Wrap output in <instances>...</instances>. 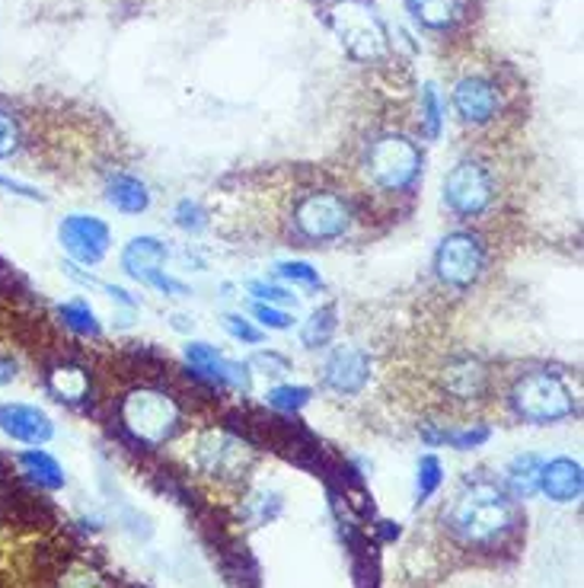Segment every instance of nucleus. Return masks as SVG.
I'll use <instances>...</instances> for the list:
<instances>
[{
	"instance_id": "obj_10",
	"label": "nucleus",
	"mask_w": 584,
	"mask_h": 588,
	"mask_svg": "<svg viewBox=\"0 0 584 588\" xmlns=\"http://www.w3.org/2000/svg\"><path fill=\"white\" fill-rule=\"evenodd\" d=\"M195 461L204 474L234 480V477H246V470L252 467V451L227 432H208L198 441Z\"/></svg>"
},
{
	"instance_id": "obj_12",
	"label": "nucleus",
	"mask_w": 584,
	"mask_h": 588,
	"mask_svg": "<svg viewBox=\"0 0 584 588\" xmlns=\"http://www.w3.org/2000/svg\"><path fill=\"white\" fill-rule=\"evenodd\" d=\"M498 106H501L498 87L488 77L470 74V77L457 81V87H453V109H457V115L467 125H488L498 115Z\"/></svg>"
},
{
	"instance_id": "obj_9",
	"label": "nucleus",
	"mask_w": 584,
	"mask_h": 588,
	"mask_svg": "<svg viewBox=\"0 0 584 588\" xmlns=\"http://www.w3.org/2000/svg\"><path fill=\"white\" fill-rule=\"evenodd\" d=\"M58 237L64 253L80 262V266H97L105 259L109 244H112V231L105 221H99L94 215H67L58 228Z\"/></svg>"
},
{
	"instance_id": "obj_36",
	"label": "nucleus",
	"mask_w": 584,
	"mask_h": 588,
	"mask_svg": "<svg viewBox=\"0 0 584 588\" xmlns=\"http://www.w3.org/2000/svg\"><path fill=\"white\" fill-rule=\"evenodd\" d=\"M0 189H7L10 196H23V198H33V201H42V193H36L33 186L13 183V180H3V176H0Z\"/></svg>"
},
{
	"instance_id": "obj_8",
	"label": "nucleus",
	"mask_w": 584,
	"mask_h": 588,
	"mask_svg": "<svg viewBox=\"0 0 584 588\" xmlns=\"http://www.w3.org/2000/svg\"><path fill=\"white\" fill-rule=\"evenodd\" d=\"M495 201V180L486 163L480 160H460L444 176V205L460 218H480Z\"/></svg>"
},
{
	"instance_id": "obj_20",
	"label": "nucleus",
	"mask_w": 584,
	"mask_h": 588,
	"mask_svg": "<svg viewBox=\"0 0 584 588\" xmlns=\"http://www.w3.org/2000/svg\"><path fill=\"white\" fill-rule=\"evenodd\" d=\"M539 470H543V457L539 454H518L508 467H505V492L511 499H531L539 492Z\"/></svg>"
},
{
	"instance_id": "obj_29",
	"label": "nucleus",
	"mask_w": 584,
	"mask_h": 588,
	"mask_svg": "<svg viewBox=\"0 0 584 588\" xmlns=\"http://www.w3.org/2000/svg\"><path fill=\"white\" fill-rule=\"evenodd\" d=\"M275 272H278V279L294 282V285H310V289L320 285V272H316L310 262H297V259H291V262H278Z\"/></svg>"
},
{
	"instance_id": "obj_21",
	"label": "nucleus",
	"mask_w": 584,
	"mask_h": 588,
	"mask_svg": "<svg viewBox=\"0 0 584 588\" xmlns=\"http://www.w3.org/2000/svg\"><path fill=\"white\" fill-rule=\"evenodd\" d=\"M20 467H23V474H29V480H36L39 487H46V490H61L64 487V470H61V464L46 454V451H23L20 454Z\"/></svg>"
},
{
	"instance_id": "obj_2",
	"label": "nucleus",
	"mask_w": 584,
	"mask_h": 588,
	"mask_svg": "<svg viewBox=\"0 0 584 588\" xmlns=\"http://www.w3.org/2000/svg\"><path fill=\"white\" fill-rule=\"evenodd\" d=\"M422 147L409 142L406 135H381L377 142H371L368 157H364V173L371 180V186L384 189V193H406L415 186V180L422 176Z\"/></svg>"
},
{
	"instance_id": "obj_22",
	"label": "nucleus",
	"mask_w": 584,
	"mask_h": 588,
	"mask_svg": "<svg viewBox=\"0 0 584 588\" xmlns=\"http://www.w3.org/2000/svg\"><path fill=\"white\" fill-rule=\"evenodd\" d=\"M406 7L425 29H447L460 13V0H406Z\"/></svg>"
},
{
	"instance_id": "obj_5",
	"label": "nucleus",
	"mask_w": 584,
	"mask_h": 588,
	"mask_svg": "<svg viewBox=\"0 0 584 588\" xmlns=\"http://www.w3.org/2000/svg\"><path fill=\"white\" fill-rule=\"evenodd\" d=\"M333 29L339 33L341 46L358 61H377L389 49L384 20L374 13L371 0H339L330 13Z\"/></svg>"
},
{
	"instance_id": "obj_18",
	"label": "nucleus",
	"mask_w": 584,
	"mask_h": 588,
	"mask_svg": "<svg viewBox=\"0 0 584 588\" xmlns=\"http://www.w3.org/2000/svg\"><path fill=\"white\" fill-rule=\"evenodd\" d=\"M105 201L122 211V215H145L150 208V189L138 176H128V173H119L109 180L105 186Z\"/></svg>"
},
{
	"instance_id": "obj_31",
	"label": "nucleus",
	"mask_w": 584,
	"mask_h": 588,
	"mask_svg": "<svg viewBox=\"0 0 584 588\" xmlns=\"http://www.w3.org/2000/svg\"><path fill=\"white\" fill-rule=\"evenodd\" d=\"M486 426H470V429H460V432H447L444 436V444H453L457 451H470V448H480V444H486L488 441Z\"/></svg>"
},
{
	"instance_id": "obj_13",
	"label": "nucleus",
	"mask_w": 584,
	"mask_h": 588,
	"mask_svg": "<svg viewBox=\"0 0 584 588\" xmlns=\"http://www.w3.org/2000/svg\"><path fill=\"white\" fill-rule=\"evenodd\" d=\"M186 362L192 365L204 381H214L221 388H237V391H249V368L240 362L224 358L214 345L208 343H189L186 345Z\"/></svg>"
},
{
	"instance_id": "obj_1",
	"label": "nucleus",
	"mask_w": 584,
	"mask_h": 588,
	"mask_svg": "<svg viewBox=\"0 0 584 588\" xmlns=\"http://www.w3.org/2000/svg\"><path fill=\"white\" fill-rule=\"evenodd\" d=\"M447 525L470 547H492L514 531L518 512L508 492L498 490L488 480H476L467 490L457 492V499L450 502Z\"/></svg>"
},
{
	"instance_id": "obj_14",
	"label": "nucleus",
	"mask_w": 584,
	"mask_h": 588,
	"mask_svg": "<svg viewBox=\"0 0 584 588\" xmlns=\"http://www.w3.org/2000/svg\"><path fill=\"white\" fill-rule=\"evenodd\" d=\"M0 432L26 444H46L54 436V426L33 403H0Z\"/></svg>"
},
{
	"instance_id": "obj_7",
	"label": "nucleus",
	"mask_w": 584,
	"mask_h": 588,
	"mask_svg": "<svg viewBox=\"0 0 584 588\" xmlns=\"http://www.w3.org/2000/svg\"><path fill=\"white\" fill-rule=\"evenodd\" d=\"M486 269V246L470 231H453L440 241L435 253V272L447 289H470Z\"/></svg>"
},
{
	"instance_id": "obj_4",
	"label": "nucleus",
	"mask_w": 584,
	"mask_h": 588,
	"mask_svg": "<svg viewBox=\"0 0 584 588\" xmlns=\"http://www.w3.org/2000/svg\"><path fill=\"white\" fill-rule=\"evenodd\" d=\"M122 426L135 436L138 441H145L150 448L163 444L176 436L179 429V403L166 391L157 388H138L122 400Z\"/></svg>"
},
{
	"instance_id": "obj_33",
	"label": "nucleus",
	"mask_w": 584,
	"mask_h": 588,
	"mask_svg": "<svg viewBox=\"0 0 584 588\" xmlns=\"http://www.w3.org/2000/svg\"><path fill=\"white\" fill-rule=\"evenodd\" d=\"M252 314H256V317H259V323H262V327H269V330H291V323H294L291 314L278 310L275 304H262V301L252 307Z\"/></svg>"
},
{
	"instance_id": "obj_19",
	"label": "nucleus",
	"mask_w": 584,
	"mask_h": 588,
	"mask_svg": "<svg viewBox=\"0 0 584 588\" xmlns=\"http://www.w3.org/2000/svg\"><path fill=\"white\" fill-rule=\"evenodd\" d=\"M444 384H447V391L453 393V396L473 400V396H480V393L486 391L488 371L476 362V358H457V362L447 365Z\"/></svg>"
},
{
	"instance_id": "obj_37",
	"label": "nucleus",
	"mask_w": 584,
	"mask_h": 588,
	"mask_svg": "<svg viewBox=\"0 0 584 588\" xmlns=\"http://www.w3.org/2000/svg\"><path fill=\"white\" fill-rule=\"evenodd\" d=\"M16 378V362L13 358H0V388L10 384Z\"/></svg>"
},
{
	"instance_id": "obj_38",
	"label": "nucleus",
	"mask_w": 584,
	"mask_h": 588,
	"mask_svg": "<svg viewBox=\"0 0 584 588\" xmlns=\"http://www.w3.org/2000/svg\"><path fill=\"white\" fill-rule=\"evenodd\" d=\"M173 320H176V323H173V327H176V330H189V323H186V320H189V317H183V314H176V317H173Z\"/></svg>"
},
{
	"instance_id": "obj_23",
	"label": "nucleus",
	"mask_w": 584,
	"mask_h": 588,
	"mask_svg": "<svg viewBox=\"0 0 584 588\" xmlns=\"http://www.w3.org/2000/svg\"><path fill=\"white\" fill-rule=\"evenodd\" d=\"M336 323H339V320H336V307H333V304L313 310V314L303 320V327H300V343L307 345V348L326 345L333 340V333H336Z\"/></svg>"
},
{
	"instance_id": "obj_3",
	"label": "nucleus",
	"mask_w": 584,
	"mask_h": 588,
	"mask_svg": "<svg viewBox=\"0 0 584 588\" xmlns=\"http://www.w3.org/2000/svg\"><path fill=\"white\" fill-rule=\"evenodd\" d=\"M511 406L524 422L534 426H552L575 413V396L569 384L552 371H531L514 381L511 388Z\"/></svg>"
},
{
	"instance_id": "obj_27",
	"label": "nucleus",
	"mask_w": 584,
	"mask_h": 588,
	"mask_svg": "<svg viewBox=\"0 0 584 588\" xmlns=\"http://www.w3.org/2000/svg\"><path fill=\"white\" fill-rule=\"evenodd\" d=\"M440 122H444V115H440L438 90L428 84V87L422 90V132H425L428 138H438Z\"/></svg>"
},
{
	"instance_id": "obj_24",
	"label": "nucleus",
	"mask_w": 584,
	"mask_h": 588,
	"mask_svg": "<svg viewBox=\"0 0 584 588\" xmlns=\"http://www.w3.org/2000/svg\"><path fill=\"white\" fill-rule=\"evenodd\" d=\"M58 317L64 320L67 330H74V333H80V336H99V333H102L97 310H94L90 301H84V297H74V301L61 304V307H58Z\"/></svg>"
},
{
	"instance_id": "obj_6",
	"label": "nucleus",
	"mask_w": 584,
	"mask_h": 588,
	"mask_svg": "<svg viewBox=\"0 0 584 588\" xmlns=\"http://www.w3.org/2000/svg\"><path fill=\"white\" fill-rule=\"evenodd\" d=\"M294 234L307 244H330L339 241L351 228V205L330 189H316L297 198L294 205Z\"/></svg>"
},
{
	"instance_id": "obj_15",
	"label": "nucleus",
	"mask_w": 584,
	"mask_h": 588,
	"mask_svg": "<svg viewBox=\"0 0 584 588\" xmlns=\"http://www.w3.org/2000/svg\"><path fill=\"white\" fill-rule=\"evenodd\" d=\"M582 464L572 457H556L539 470V492H546L552 502H575L582 495Z\"/></svg>"
},
{
	"instance_id": "obj_28",
	"label": "nucleus",
	"mask_w": 584,
	"mask_h": 588,
	"mask_svg": "<svg viewBox=\"0 0 584 588\" xmlns=\"http://www.w3.org/2000/svg\"><path fill=\"white\" fill-rule=\"evenodd\" d=\"M440 480H444V474H440V461L435 457V454H425V457L419 461V487H415V492H419V502H425L432 492L438 490Z\"/></svg>"
},
{
	"instance_id": "obj_30",
	"label": "nucleus",
	"mask_w": 584,
	"mask_h": 588,
	"mask_svg": "<svg viewBox=\"0 0 584 588\" xmlns=\"http://www.w3.org/2000/svg\"><path fill=\"white\" fill-rule=\"evenodd\" d=\"M252 368H259L262 375H272V378H285L288 371H291V362L282 355V352H256L252 355V362H249Z\"/></svg>"
},
{
	"instance_id": "obj_34",
	"label": "nucleus",
	"mask_w": 584,
	"mask_h": 588,
	"mask_svg": "<svg viewBox=\"0 0 584 588\" xmlns=\"http://www.w3.org/2000/svg\"><path fill=\"white\" fill-rule=\"evenodd\" d=\"M20 147V125L10 112H0V160Z\"/></svg>"
},
{
	"instance_id": "obj_35",
	"label": "nucleus",
	"mask_w": 584,
	"mask_h": 588,
	"mask_svg": "<svg viewBox=\"0 0 584 588\" xmlns=\"http://www.w3.org/2000/svg\"><path fill=\"white\" fill-rule=\"evenodd\" d=\"M252 297H259L262 304H288L294 301V294L288 289H282V285H269V282H249L246 285Z\"/></svg>"
},
{
	"instance_id": "obj_25",
	"label": "nucleus",
	"mask_w": 584,
	"mask_h": 588,
	"mask_svg": "<svg viewBox=\"0 0 584 588\" xmlns=\"http://www.w3.org/2000/svg\"><path fill=\"white\" fill-rule=\"evenodd\" d=\"M310 396H313V391L303 384H282V388H272L265 393V403L275 406L278 413H297L310 403Z\"/></svg>"
},
{
	"instance_id": "obj_17",
	"label": "nucleus",
	"mask_w": 584,
	"mask_h": 588,
	"mask_svg": "<svg viewBox=\"0 0 584 588\" xmlns=\"http://www.w3.org/2000/svg\"><path fill=\"white\" fill-rule=\"evenodd\" d=\"M46 388H49L51 396L61 400V403H84V400L90 396V375H87V368L64 362V365L49 368Z\"/></svg>"
},
{
	"instance_id": "obj_16",
	"label": "nucleus",
	"mask_w": 584,
	"mask_h": 588,
	"mask_svg": "<svg viewBox=\"0 0 584 588\" xmlns=\"http://www.w3.org/2000/svg\"><path fill=\"white\" fill-rule=\"evenodd\" d=\"M166 259H170V246L157 237H135L122 249V269L138 282H147L153 272H160Z\"/></svg>"
},
{
	"instance_id": "obj_11",
	"label": "nucleus",
	"mask_w": 584,
	"mask_h": 588,
	"mask_svg": "<svg viewBox=\"0 0 584 588\" xmlns=\"http://www.w3.org/2000/svg\"><path fill=\"white\" fill-rule=\"evenodd\" d=\"M371 381V355L358 345H336L323 365V384L339 396H355Z\"/></svg>"
},
{
	"instance_id": "obj_26",
	"label": "nucleus",
	"mask_w": 584,
	"mask_h": 588,
	"mask_svg": "<svg viewBox=\"0 0 584 588\" xmlns=\"http://www.w3.org/2000/svg\"><path fill=\"white\" fill-rule=\"evenodd\" d=\"M173 221H176V228L186 231V234H201V231L208 228V215L201 211V205L192 201V198H183V201L176 205Z\"/></svg>"
},
{
	"instance_id": "obj_32",
	"label": "nucleus",
	"mask_w": 584,
	"mask_h": 588,
	"mask_svg": "<svg viewBox=\"0 0 584 588\" xmlns=\"http://www.w3.org/2000/svg\"><path fill=\"white\" fill-rule=\"evenodd\" d=\"M224 330H227L234 340H240V343H249V345H259L262 340H265L259 327H252L249 320L237 317V314H227V317H224Z\"/></svg>"
}]
</instances>
